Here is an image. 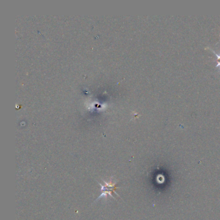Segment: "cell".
Returning <instances> with one entry per match:
<instances>
[{
  "label": "cell",
  "mask_w": 220,
  "mask_h": 220,
  "mask_svg": "<svg viewBox=\"0 0 220 220\" xmlns=\"http://www.w3.org/2000/svg\"><path fill=\"white\" fill-rule=\"evenodd\" d=\"M104 184H102V183H98L101 186V190H102V194L97 198L96 201L99 200L101 198H107L108 196H110L114 198V196L112 195V193H116L115 190H116V183H112V182H109L107 183L105 181H103ZM118 195L117 194H116Z\"/></svg>",
  "instance_id": "1"
},
{
  "label": "cell",
  "mask_w": 220,
  "mask_h": 220,
  "mask_svg": "<svg viewBox=\"0 0 220 220\" xmlns=\"http://www.w3.org/2000/svg\"></svg>",
  "instance_id": "3"
},
{
  "label": "cell",
  "mask_w": 220,
  "mask_h": 220,
  "mask_svg": "<svg viewBox=\"0 0 220 220\" xmlns=\"http://www.w3.org/2000/svg\"><path fill=\"white\" fill-rule=\"evenodd\" d=\"M207 49H210V50H212L215 54H216V57H217V58H218V60H217V62H220V54H216V52H215V51H214V50H213L211 49H209L208 47H207Z\"/></svg>",
  "instance_id": "2"
}]
</instances>
